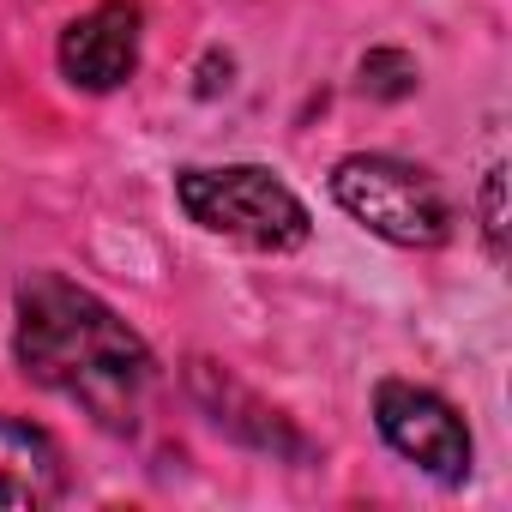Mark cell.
Listing matches in <instances>:
<instances>
[{
	"instance_id": "6da1fadb",
	"label": "cell",
	"mask_w": 512,
	"mask_h": 512,
	"mask_svg": "<svg viewBox=\"0 0 512 512\" xmlns=\"http://www.w3.org/2000/svg\"><path fill=\"white\" fill-rule=\"evenodd\" d=\"M19 368L73 398L103 434H139L157 362L145 338L85 284L61 272H31L19 284V332H13Z\"/></svg>"
},
{
	"instance_id": "7a4b0ae2",
	"label": "cell",
	"mask_w": 512,
	"mask_h": 512,
	"mask_svg": "<svg viewBox=\"0 0 512 512\" xmlns=\"http://www.w3.org/2000/svg\"><path fill=\"white\" fill-rule=\"evenodd\" d=\"M175 199L181 211L223 241H241L253 253H296L314 235L308 205L290 193V181H278L260 163H223V169H181L175 175Z\"/></svg>"
},
{
	"instance_id": "3957f363",
	"label": "cell",
	"mask_w": 512,
	"mask_h": 512,
	"mask_svg": "<svg viewBox=\"0 0 512 512\" xmlns=\"http://www.w3.org/2000/svg\"><path fill=\"white\" fill-rule=\"evenodd\" d=\"M332 199L380 241L392 247H440L452 235V205L440 181L404 157L356 151L332 169Z\"/></svg>"
},
{
	"instance_id": "277c9868",
	"label": "cell",
	"mask_w": 512,
	"mask_h": 512,
	"mask_svg": "<svg viewBox=\"0 0 512 512\" xmlns=\"http://www.w3.org/2000/svg\"><path fill=\"white\" fill-rule=\"evenodd\" d=\"M374 422H380L386 446L398 458H410L416 470H428L434 482L458 488L470 476V452H476L470 428L440 392H428L416 380H380L374 386Z\"/></svg>"
},
{
	"instance_id": "5b68a950",
	"label": "cell",
	"mask_w": 512,
	"mask_h": 512,
	"mask_svg": "<svg viewBox=\"0 0 512 512\" xmlns=\"http://www.w3.org/2000/svg\"><path fill=\"white\" fill-rule=\"evenodd\" d=\"M187 392L199 398V410H205L229 440H241V446H253V452H272V458H290V464H314V440H308L284 410H272L260 392H247L229 368L193 356V362H187Z\"/></svg>"
},
{
	"instance_id": "8992f818",
	"label": "cell",
	"mask_w": 512,
	"mask_h": 512,
	"mask_svg": "<svg viewBox=\"0 0 512 512\" xmlns=\"http://www.w3.org/2000/svg\"><path fill=\"white\" fill-rule=\"evenodd\" d=\"M139 0H103L85 19H73L61 31V79L103 97V91H121L139 67Z\"/></svg>"
},
{
	"instance_id": "52a82bcc",
	"label": "cell",
	"mask_w": 512,
	"mask_h": 512,
	"mask_svg": "<svg viewBox=\"0 0 512 512\" xmlns=\"http://www.w3.org/2000/svg\"><path fill=\"white\" fill-rule=\"evenodd\" d=\"M67 494V458L49 428L25 416H0V506H55Z\"/></svg>"
},
{
	"instance_id": "ba28073f",
	"label": "cell",
	"mask_w": 512,
	"mask_h": 512,
	"mask_svg": "<svg viewBox=\"0 0 512 512\" xmlns=\"http://www.w3.org/2000/svg\"><path fill=\"white\" fill-rule=\"evenodd\" d=\"M416 85H422V73H416V61L404 49H368L362 55V97L404 103V97H416Z\"/></svg>"
},
{
	"instance_id": "9c48e42d",
	"label": "cell",
	"mask_w": 512,
	"mask_h": 512,
	"mask_svg": "<svg viewBox=\"0 0 512 512\" xmlns=\"http://www.w3.org/2000/svg\"><path fill=\"white\" fill-rule=\"evenodd\" d=\"M482 235H488V253L500 260L506 253V169L500 163L482 175Z\"/></svg>"
},
{
	"instance_id": "30bf717a",
	"label": "cell",
	"mask_w": 512,
	"mask_h": 512,
	"mask_svg": "<svg viewBox=\"0 0 512 512\" xmlns=\"http://www.w3.org/2000/svg\"><path fill=\"white\" fill-rule=\"evenodd\" d=\"M217 67H229V55H205V79H199V97H217V85H229V79H217Z\"/></svg>"
}]
</instances>
